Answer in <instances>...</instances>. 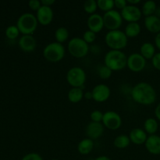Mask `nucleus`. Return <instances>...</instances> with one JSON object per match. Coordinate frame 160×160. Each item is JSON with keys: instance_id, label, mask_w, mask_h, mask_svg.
I'll list each match as a JSON object with an SVG mask.
<instances>
[{"instance_id": "f257e3e1", "label": "nucleus", "mask_w": 160, "mask_h": 160, "mask_svg": "<svg viewBox=\"0 0 160 160\" xmlns=\"http://www.w3.org/2000/svg\"><path fill=\"white\" fill-rule=\"evenodd\" d=\"M131 98L135 102L144 106L153 104L156 100V92L154 88L147 82H140L133 87Z\"/></svg>"}, {"instance_id": "f03ea898", "label": "nucleus", "mask_w": 160, "mask_h": 160, "mask_svg": "<svg viewBox=\"0 0 160 160\" xmlns=\"http://www.w3.org/2000/svg\"><path fill=\"white\" fill-rule=\"evenodd\" d=\"M128 56L120 50H110L106 54L104 63L112 72L123 70L127 67Z\"/></svg>"}, {"instance_id": "7ed1b4c3", "label": "nucleus", "mask_w": 160, "mask_h": 160, "mask_svg": "<svg viewBox=\"0 0 160 160\" xmlns=\"http://www.w3.org/2000/svg\"><path fill=\"white\" fill-rule=\"evenodd\" d=\"M105 42L111 50H120L126 48L128 43V38L124 31L120 30L109 31L105 36Z\"/></svg>"}, {"instance_id": "20e7f679", "label": "nucleus", "mask_w": 160, "mask_h": 160, "mask_svg": "<svg viewBox=\"0 0 160 160\" xmlns=\"http://www.w3.org/2000/svg\"><path fill=\"white\" fill-rule=\"evenodd\" d=\"M38 25L37 17L31 12L22 14L17 21V27L23 35H32L37 30Z\"/></svg>"}, {"instance_id": "39448f33", "label": "nucleus", "mask_w": 160, "mask_h": 160, "mask_svg": "<svg viewBox=\"0 0 160 160\" xmlns=\"http://www.w3.org/2000/svg\"><path fill=\"white\" fill-rule=\"evenodd\" d=\"M66 54L62 44L54 42L48 44L43 49V56L50 62H58L62 60Z\"/></svg>"}, {"instance_id": "423d86ee", "label": "nucleus", "mask_w": 160, "mask_h": 160, "mask_svg": "<svg viewBox=\"0 0 160 160\" xmlns=\"http://www.w3.org/2000/svg\"><path fill=\"white\" fill-rule=\"evenodd\" d=\"M68 52L73 57L81 59L85 57L89 52V45L84 39L75 37L70 39L68 42Z\"/></svg>"}, {"instance_id": "0eeeda50", "label": "nucleus", "mask_w": 160, "mask_h": 160, "mask_svg": "<svg viewBox=\"0 0 160 160\" xmlns=\"http://www.w3.org/2000/svg\"><path fill=\"white\" fill-rule=\"evenodd\" d=\"M87 75L80 67H71L67 73V81L72 88H81L84 90Z\"/></svg>"}, {"instance_id": "6e6552de", "label": "nucleus", "mask_w": 160, "mask_h": 160, "mask_svg": "<svg viewBox=\"0 0 160 160\" xmlns=\"http://www.w3.org/2000/svg\"><path fill=\"white\" fill-rule=\"evenodd\" d=\"M104 27L109 31H116L120 29L123 24V17L121 13L116 9L105 12L102 16Z\"/></svg>"}, {"instance_id": "1a4fd4ad", "label": "nucleus", "mask_w": 160, "mask_h": 160, "mask_svg": "<svg viewBox=\"0 0 160 160\" xmlns=\"http://www.w3.org/2000/svg\"><path fill=\"white\" fill-rule=\"evenodd\" d=\"M102 123L107 129L117 131L121 127L122 118L115 111H107L104 112Z\"/></svg>"}, {"instance_id": "9d476101", "label": "nucleus", "mask_w": 160, "mask_h": 160, "mask_svg": "<svg viewBox=\"0 0 160 160\" xmlns=\"http://www.w3.org/2000/svg\"><path fill=\"white\" fill-rule=\"evenodd\" d=\"M146 59L140 53H132L128 56L127 67L131 71L134 73H139L145 68Z\"/></svg>"}, {"instance_id": "9b49d317", "label": "nucleus", "mask_w": 160, "mask_h": 160, "mask_svg": "<svg viewBox=\"0 0 160 160\" xmlns=\"http://www.w3.org/2000/svg\"><path fill=\"white\" fill-rule=\"evenodd\" d=\"M123 20H126L128 23H135L138 22L142 17V9H139L137 6L128 5L123 10L120 12Z\"/></svg>"}, {"instance_id": "f8f14e48", "label": "nucleus", "mask_w": 160, "mask_h": 160, "mask_svg": "<svg viewBox=\"0 0 160 160\" xmlns=\"http://www.w3.org/2000/svg\"><path fill=\"white\" fill-rule=\"evenodd\" d=\"M92 99L97 102H104L110 97L111 91L109 86L105 84H98L92 91Z\"/></svg>"}, {"instance_id": "ddd939ff", "label": "nucleus", "mask_w": 160, "mask_h": 160, "mask_svg": "<svg viewBox=\"0 0 160 160\" xmlns=\"http://www.w3.org/2000/svg\"><path fill=\"white\" fill-rule=\"evenodd\" d=\"M36 17H37L38 23L43 26H47V25H49L52 21L54 12L51 7L42 6V7L37 11Z\"/></svg>"}, {"instance_id": "4468645a", "label": "nucleus", "mask_w": 160, "mask_h": 160, "mask_svg": "<svg viewBox=\"0 0 160 160\" xmlns=\"http://www.w3.org/2000/svg\"><path fill=\"white\" fill-rule=\"evenodd\" d=\"M87 25L89 31H92L95 34L99 33L105 28L102 16L98 13L90 15L88 18Z\"/></svg>"}, {"instance_id": "2eb2a0df", "label": "nucleus", "mask_w": 160, "mask_h": 160, "mask_svg": "<svg viewBox=\"0 0 160 160\" xmlns=\"http://www.w3.org/2000/svg\"><path fill=\"white\" fill-rule=\"evenodd\" d=\"M20 49L25 52H32L37 47V41L33 35H22L18 41Z\"/></svg>"}, {"instance_id": "dca6fc26", "label": "nucleus", "mask_w": 160, "mask_h": 160, "mask_svg": "<svg viewBox=\"0 0 160 160\" xmlns=\"http://www.w3.org/2000/svg\"><path fill=\"white\" fill-rule=\"evenodd\" d=\"M104 128L102 123H95V122H90L87 125L85 129V133L88 138L92 140H97L102 135L104 132Z\"/></svg>"}, {"instance_id": "f3484780", "label": "nucleus", "mask_w": 160, "mask_h": 160, "mask_svg": "<svg viewBox=\"0 0 160 160\" xmlns=\"http://www.w3.org/2000/svg\"><path fill=\"white\" fill-rule=\"evenodd\" d=\"M145 146L150 154L160 155V136L157 134L148 136Z\"/></svg>"}, {"instance_id": "a211bd4d", "label": "nucleus", "mask_w": 160, "mask_h": 160, "mask_svg": "<svg viewBox=\"0 0 160 160\" xmlns=\"http://www.w3.org/2000/svg\"><path fill=\"white\" fill-rule=\"evenodd\" d=\"M148 137V134L145 132V130L142 129V128H134L131 130L129 134V138L131 143L137 145H142L143 144H145Z\"/></svg>"}, {"instance_id": "6ab92c4d", "label": "nucleus", "mask_w": 160, "mask_h": 160, "mask_svg": "<svg viewBox=\"0 0 160 160\" xmlns=\"http://www.w3.org/2000/svg\"><path fill=\"white\" fill-rule=\"evenodd\" d=\"M145 27L150 33L156 34L160 32V18L156 15L146 17L144 20Z\"/></svg>"}, {"instance_id": "aec40b11", "label": "nucleus", "mask_w": 160, "mask_h": 160, "mask_svg": "<svg viewBox=\"0 0 160 160\" xmlns=\"http://www.w3.org/2000/svg\"><path fill=\"white\" fill-rule=\"evenodd\" d=\"M94 148V141L90 138L81 140L78 145V151L81 155H88Z\"/></svg>"}, {"instance_id": "412c9836", "label": "nucleus", "mask_w": 160, "mask_h": 160, "mask_svg": "<svg viewBox=\"0 0 160 160\" xmlns=\"http://www.w3.org/2000/svg\"><path fill=\"white\" fill-rule=\"evenodd\" d=\"M140 54L145 59H152L156 55V47L151 42H145L140 48Z\"/></svg>"}, {"instance_id": "4be33fe9", "label": "nucleus", "mask_w": 160, "mask_h": 160, "mask_svg": "<svg viewBox=\"0 0 160 160\" xmlns=\"http://www.w3.org/2000/svg\"><path fill=\"white\" fill-rule=\"evenodd\" d=\"M84 90L81 88H72L67 94L68 100L72 103H78L84 98Z\"/></svg>"}, {"instance_id": "5701e85b", "label": "nucleus", "mask_w": 160, "mask_h": 160, "mask_svg": "<svg viewBox=\"0 0 160 160\" xmlns=\"http://www.w3.org/2000/svg\"><path fill=\"white\" fill-rule=\"evenodd\" d=\"M142 31L141 25L139 24L138 22L135 23H128L125 28L124 33L128 38H134L139 35Z\"/></svg>"}, {"instance_id": "b1692460", "label": "nucleus", "mask_w": 160, "mask_h": 160, "mask_svg": "<svg viewBox=\"0 0 160 160\" xmlns=\"http://www.w3.org/2000/svg\"><path fill=\"white\" fill-rule=\"evenodd\" d=\"M158 129H159V123L156 119L148 118L145 120L144 123V130L147 134L149 135L156 134Z\"/></svg>"}, {"instance_id": "393cba45", "label": "nucleus", "mask_w": 160, "mask_h": 160, "mask_svg": "<svg viewBox=\"0 0 160 160\" xmlns=\"http://www.w3.org/2000/svg\"><path fill=\"white\" fill-rule=\"evenodd\" d=\"M156 9H157V6H156V2L152 1V0H148L142 5V15L145 16V17L155 15Z\"/></svg>"}, {"instance_id": "a878e982", "label": "nucleus", "mask_w": 160, "mask_h": 160, "mask_svg": "<svg viewBox=\"0 0 160 160\" xmlns=\"http://www.w3.org/2000/svg\"><path fill=\"white\" fill-rule=\"evenodd\" d=\"M131 144L129 135L127 134H120L117 136L113 141V145L116 148L123 149V148H128Z\"/></svg>"}, {"instance_id": "bb28decb", "label": "nucleus", "mask_w": 160, "mask_h": 160, "mask_svg": "<svg viewBox=\"0 0 160 160\" xmlns=\"http://www.w3.org/2000/svg\"><path fill=\"white\" fill-rule=\"evenodd\" d=\"M69 35L70 34H69L68 29L64 27H60L55 31V38H56V42L58 43L62 44L63 42H67Z\"/></svg>"}, {"instance_id": "cd10ccee", "label": "nucleus", "mask_w": 160, "mask_h": 160, "mask_svg": "<svg viewBox=\"0 0 160 160\" xmlns=\"http://www.w3.org/2000/svg\"><path fill=\"white\" fill-rule=\"evenodd\" d=\"M97 4L98 9H101L102 11H104L105 12L112 10L115 7L113 0H98Z\"/></svg>"}, {"instance_id": "c85d7f7f", "label": "nucleus", "mask_w": 160, "mask_h": 160, "mask_svg": "<svg viewBox=\"0 0 160 160\" xmlns=\"http://www.w3.org/2000/svg\"><path fill=\"white\" fill-rule=\"evenodd\" d=\"M98 9V4L95 0H87L84 3V10L88 14H95Z\"/></svg>"}, {"instance_id": "c756f323", "label": "nucleus", "mask_w": 160, "mask_h": 160, "mask_svg": "<svg viewBox=\"0 0 160 160\" xmlns=\"http://www.w3.org/2000/svg\"><path fill=\"white\" fill-rule=\"evenodd\" d=\"M20 32L17 25H10V26L7 27L6 31H5L6 38L10 39V40H14V39L17 38L20 35Z\"/></svg>"}, {"instance_id": "7c9ffc66", "label": "nucleus", "mask_w": 160, "mask_h": 160, "mask_svg": "<svg viewBox=\"0 0 160 160\" xmlns=\"http://www.w3.org/2000/svg\"><path fill=\"white\" fill-rule=\"evenodd\" d=\"M98 76L101 79L103 80H106V79H109L111 76H112V71L109 68V67H106V65H103L101 66L98 69Z\"/></svg>"}, {"instance_id": "2f4dec72", "label": "nucleus", "mask_w": 160, "mask_h": 160, "mask_svg": "<svg viewBox=\"0 0 160 160\" xmlns=\"http://www.w3.org/2000/svg\"><path fill=\"white\" fill-rule=\"evenodd\" d=\"M103 113L102 111L100 110H94L91 112L90 114V118L92 122H95V123H102V122Z\"/></svg>"}, {"instance_id": "473e14b6", "label": "nucleus", "mask_w": 160, "mask_h": 160, "mask_svg": "<svg viewBox=\"0 0 160 160\" xmlns=\"http://www.w3.org/2000/svg\"><path fill=\"white\" fill-rule=\"evenodd\" d=\"M82 38L84 39V41L86 42V43L88 44L93 43V42L95 41V39H96V34L92 32V31H89V30H88V31H86L84 33Z\"/></svg>"}, {"instance_id": "72a5a7b5", "label": "nucleus", "mask_w": 160, "mask_h": 160, "mask_svg": "<svg viewBox=\"0 0 160 160\" xmlns=\"http://www.w3.org/2000/svg\"><path fill=\"white\" fill-rule=\"evenodd\" d=\"M21 160H44L42 156L35 152H31L25 155Z\"/></svg>"}, {"instance_id": "f704fd0d", "label": "nucleus", "mask_w": 160, "mask_h": 160, "mask_svg": "<svg viewBox=\"0 0 160 160\" xmlns=\"http://www.w3.org/2000/svg\"><path fill=\"white\" fill-rule=\"evenodd\" d=\"M42 2L38 0H31L28 2V6L33 11H38L42 7Z\"/></svg>"}, {"instance_id": "c9c22d12", "label": "nucleus", "mask_w": 160, "mask_h": 160, "mask_svg": "<svg viewBox=\"0 0 160 160\" xmlns=\"http://www.w3.org/2000/svg\"><path fill=\"white\" fill-rule=\"evenodd\" d=\"M152 66L155 69L160 71V52L156 53L154 57L152 59Z\"/></svg>"}, {"instance_id": "e433bc0d", "label": "nucleus", "mask_w": 160, "mask_h": 160, "mask_svg": "<svg viewBox=\"0 0 160 160\" xmlns=\"http://www.w3.org/2000/svg\"><path fill=\"white\" fill-rule=\"evenodd\" d=\"M114 4H115V7L118 9H120V10H123L128 5L127 0H115Z\"/></svg>"}, {"instance_id": "4c0bfd02", "label": "nucleus", "mask_w": 160, "mask_h": 160, "mask_svg": "<svg viewBox=\"0 0 160 160\" xmlns=\"http://www.w3.org/2000/svg\"><path fill=\"white\" fill-rule=\"evenodd\" d=\"M41 2H42V6L51 7L56 2H55V0H42Z\"/></svg>"}, {"instance_id": "58836bf2", "label": "nucleus", "mask_w": 160, "mask_h": 160, "mask_svg": "<svg viewBox=\"0 0 160 160\" xmlns=\"http://www.w3.org/2000/svg\"><path fill=\"white\" fill-rule=\"evenodd\" d=\"M155 45L156 48L160 50V32L158 33L155 37Z\"/></svg>"}, {"instance_id": "ea45409f", "label": "nucleus", "mask_w": 160, "mask_h": 160, "mask_svg": "<svg viewBox=\"0 0 160 160\" xmlns=\"http://www.w3.org/2000/svg\"><path fill=\"white\" fill-rule=\"evenodd\" d=\"M155 116H156V119L160 121V102L157 105V106L155 109Z\"/></svg>"}, {"instance_id": "a19ab883", "label": "nucleus", "mask_w": 160, "mask_h": 160, "mask_svg": "<svg viewBox=\"0 0 160 160\" xmlns=\"http://www.w3.org/2000/svg\"><path fill=\"white\" fill-rule=\"evenodd\" d=\"M128 4L131 6H137L138 4L141 3V0H128Z\"/></svg>"}, {"instance_id": "79ce46f5", "label": "nucleus", "mask_w": 160, "mask_h": 160, "mask_svg": "<svg viewBox=\"0 0 160 160\" xmlns=\"http://www.w3.org/2000/svg\"><path fill=\"white\" fill-rule=\"evenodd\" d=\"M84 98H85L86 99H87V100L92 99V92H84Z\"/></svg>"}, {"instance_id": "37998d69", "label": "nucleus", "mask_w": 160, "mask_h": 160, "mask_svg": "<svg viewBox=\"0 0 160 160\" xmlns=\"http://www.w3.org/2000/svg\"><path fill=\"white\" fill-rule=\"evenodd\" d=\"M95 160H112V159H111L109 157H108V156H98V157H97Z\"/></svg>"}, {"instance_id": "c03bdc74", "label": "nucleus", "mask_w": 160, "mask_h": 160, "mask_svg": "<svg viewBox=\"0 0 160 160\" xmlns=\"http://www.w3.org/2000/svg\"><path fill=\"white\" fill-rule=\"evenodd\" d=\"M155 15L157 16V17H159V18H160V8H159V9H156V13H155Z\"/></svg>"}, {"instance_id": "a18cd8bd", "label": "nucleus", "mask_w": 160, "mask_h": 160, "mask_svg": "<svg viewBox=\"0 0 160 160\" xmlns=\"http://www.w3.org/2000/svg\"><path fill=\"white\" fill-rule=\"evenodd\" d=\"M51 160H59V159H51Z\"/></svg>"}]
</instances>
